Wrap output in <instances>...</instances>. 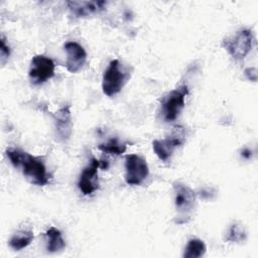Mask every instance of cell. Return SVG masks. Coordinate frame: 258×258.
Wrapping results in <instances>:
<instances>
[{
  "instance_id": "15",
  "label": "cell",
  "mask_w": 258,
  "mask_h": 258,
  "mask_svg": "<svg viewBox=\"0 0 258 258\" xmlns=\"http://www.w3.org/2000/svg\"><path fill=\"white\" fill-rule=\"evenodd\" d=\"M207 251L206 244L201 239L192 238L187 241V244L183 251L184 258H200L205 255Z\"/></svg>"
},
{
  "instance_id": "16",
  "label": "cell",
  "mask_w": 258,
  "mask_h": 258,
  "mask_svg": "<svg viewBox=\"0 0 258 258\" xmlns=\"http://www.w3.org/2000/svg\"><path fill=\"white\" fill-rule=\"evenodd\" d=\"M246 237L247 234L243 225L238 222H234L230 225L226 232L225 241L230 243H241L246 240Z\"/></svg>"
},
{
  "instance_id": "18",
  "label": "cell",
  "mask_w": 258,
  "mask_h": 258,
  "mask_svg": "<svg viewBox=\"0 0 258 258\" xmlns=\"http://www.w3.org/2000/svg\"><path fill=\"white\" fill-rule=\"evenodd\" d=\"M24 154H25V151L18 149V148H7L6 149V155L14 167L20 166V163L24 157Z\"/></svg>"
},
{
  "instance_id": "9",
  "label": "cell",
  "mask_w": 258,
  "mask_h": 258,
  "mask_svg": "<svg viewBox=\"0 0 258 258\" xmlns=\"http://www.w3.org/2000/svg\"><path fill=\"white\" fill-rule=\"evenodd\" d=\"M99 168H100V160L93 157L90 163L83 169L78 180V187L85 196L92 195L99 188V178H98Z\"/></svg>"
},
{
  "instance_id": "11",
  "label": "cell",
  "mask_w": 258,
  "mask_h": 258,
  "mask_svg": "<svg viewBox=\"0 0 258 258\" xmlns=\"http://www.w3.org/2000/svg\"><path fill=\"white\" fill-rule=\"evenodd\" d=\"M54 120V129L57 138L61 141H67L73 131V122H72V113L70 106H63L57 110L53 115Z\"/></svg>"
},
{
  "instance_id": "13",
  "label": "cell",
  "mask_w": 258,
  "mask_h": 258,
  "mask_svg": "<svg viewBox=\"0 0 258 258\" xmlns=\"http://www.w3.org/2000/svg\"><path fill=\"white\" fill-rule=\"evenodd\" d=\"M46 250L50 253L61 251L66 247V242L61 232L55 227H50L44 234Z\"/></svg>"
},
{
  "instance_id": "3",
  "label": "cell",
  "mask_w": 258,
  "mask_h": 258,
  "mask_svg": "<svg viewBox=\"0 0 258 258\" xmlns=\"http://www.w3.org/2000/svg\"><path fill=\"white\" fill-rule=\"evenodd\" d=\"M254 44V35L251 29L244 28L235 32L233 35L226 37L222 46L235 59H243L252 49Z\"/></svg>"
},
{
  "instance_id": "5",
  "label": "cell",
  "mask_w": 258,
  "mask_h": 258,
  "mask_svg": "<svg viewBox=\"0 0 258 258\" xmlns=\"http://www.w3.org/2000/svg\"><path fill=\"white\" fill-rule=\"evenodd\" d=\"M19 167H21L24 176L32 184L43 186L49 182V174L39 157L25 152Z\"/></svg>"
},
{
  "instance_id": "6",
  "label": "cell",
  "mask_w": 258,
  "mask_h": 258,
  "mask_svg": "<svg viewBox=\"0 0 258 258\" xmlns=\"http://www.w3.org/2000/svg\"><path fill=\"white\" fill-rule=\"evenodd\" d=\"M185 138L183 128L176 126L171 134L163 139H156L152 142V148L156 156L166 162L172 155L175 148L183 144Z\"/></svg>"
},
{
  "instance_id": "10",
  "label": "cell",
  "mask_w": 258,
  "mask_h": 258,
  "mask_svg": "<svg viewBox=\"0 0 258 258\" xmlns=\"http://www.w3.org/2000/svg\"><path fill=\"white\" fill-rule=\"evenodd\" d=\"M64 50L67 52V70L73 74L79 72L87 60V52L85 48L76 41H68L64 44Z\"/></svg>"
},
{
  "instance_id": "8",
  "label": "cell",
  "mask_w": 258,
  "mask_h": 258,
  "mask_svg": "<svg viewBox=\"0 0 258 258\" xmlns=\"http://www.w3.org/2000/svg\"><path fill=\"white\" fill-rule=\"evenodd\" d=\"M149 174L147 162L137 154H128L125 158V181L130 185L141 184Z\"/></svg>"
},
{
  "instance_id": "1",
  "label": "cell",
  "mask_w": 258,
  "mask_h": 258,
  "mask_svg": "<svg viewBox=\"0 0 258 258\" xmlns=\"http://www.w3.org/2000/svg\"><path fill=\"white\" fill-rule=\"evenodd\" d=\"M173 192L176 212L175 223L179 225L185 224L191 219L196 208L197 195L188 185L181 182L173 184Z\"/></svg>"
},
{
  "instance_id": "17",
  "label": "cell",
  "mask_w": 258,
  "mask_h": 258,
  "mask_svg": "<svg viewBox=\"0 0 258 258\" xmlns=\"http://www.w3.org/2000/svg\"><path fill=\"white\" fill-rule=\"evenodd\" d=\"M98 148L108 154H113V155H121L126 151L127 145L125 142L119 140L118 138H111L108 141L104 143H100L98 145Z\"/></svg>"
},
{
  "instance_id": "20",
  "label": "cell",
  "mask_w": 258,
  "mask_h": 258,
  "mask_svg": "<svg viewBox=\"0 0 258 258\" xmlns=\"http://www.w3.org/2000/svg\"><path fill=\"white\" fill-rule=\"evenodd\" d=\"M244 74L246 76V78L252 82H256L257 81V71L255 68H247L244 71Z\"/></svg>"
},
{
  "instance_id": "7",
  "label": "cell",
  "mask_w": 258,
  "mask_h": 258,
  "mask_svg": "<svg viewBox=\"0 0 258 258\" xmlns=\"http://www.w3.org/2000/svg\"><path fill=\"white\" fill-rule=\"evenodd\" d=\"M55 64L53 60L43 54L34 55L30 61L28 76L33 85H41L54 76Z\"/></svg>"
},
{
  "instance_id": "4",
  "label": "cell",
  "mask_w": 258,
  "mask_h": 258,
  "mask_svg": "<svg viewBox=\"0 0 258 258\" xmlns=\"http://www.w3.org/2000/svg\"><path fill=\"white\" fill-rule=\"evenodd\" d=\"M188 94L187 85H181L171 90L161 102V115L165 122H172L178 118L185 106Z\"/></svg>"
},
{
  "instance_id": "14",
  "label": "cell",
  "mask_w": 258,
  "mask_h": 258,
  "mask_svg": "<svg viewBox=\"0 0 258 258\" xmlns=\"http://www.w3.org/2000/svg\"><path fill=\"white\" fill-rule=\"evenodd\" d=\"M33 240V232L31 230H19L12 235L9 240V246L15 250L20 251L26 248Z\"/></svg>"
},
{
  "instance_id": "12",
  "label": "cell",
  "mask_w": 258,
  "mask_h": 258,
  "mask_svg": "<svg viewBox=\"0 0 258 258\" xmlns=\"http://www.w3.org/2000/svg\"><path fill=\"white\" fill-rule=\"evenodd\" d=\"M107 2L101 0L94 1H67L71 13L76 17H88L102 11Z\"/></svg>"
},
{
  "instance_id": "19",
  "label": "cell",
  "mask_w": 258,
  "mask_h": 258,
  "mask_svg": "<svg viewBox=\"0 0 258 258\" xmlns=\"http://www.w3.org/2000/svg\"><path fill=\"white\" fill-rule=\"evenodd\" d=\"M10 55V48L9 46L6 44V41H5V38L4 36L2 35L1 36V40H0V60H1V63L2 64H5L6 60L8 59Z\"/></svg>"
},
{
  "instance_id": "2",
  "label": "cell",
  "mask_w": 258,
  "mask_h": 258,
  "mask_svg": "<svg viewBox=\"0 0 258 258\" xmlns=\"http://www.w3.org/2000/svg\"><path fill=\"white\" fill-rule=\"evenodd\" d=\"M128 79V69L119 59L111 60L103 74V93L108 97H113L117 95L123 89Z\"/></svg>"
},
{
  "instance_id": "21",
  "label": "cell",
  "mask_w": 258,
  "mask_h": 258,
  "mask_svg": "<svg viewBox=\"0 0 258 258\" xmlns=\"http://www.w3.org/2000/svg\"><path fill=\"white\" fill-rule=\"evenodd\" d=\"M251 155H252V151H251L250 149L245 148V149L242 150V156H243L244 158L249 159V158H251Z\"/></svg>"
}]
</instances>
